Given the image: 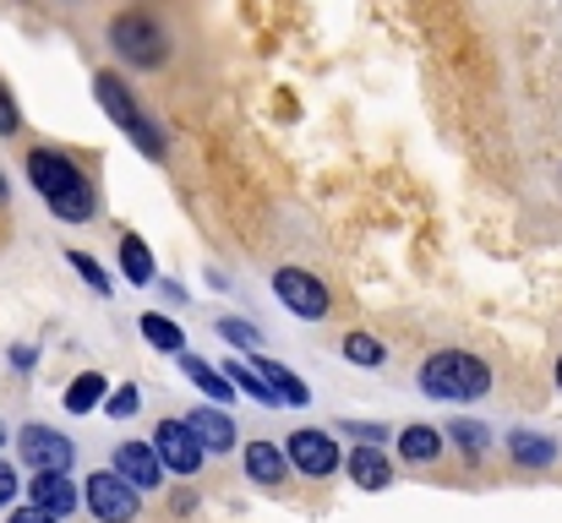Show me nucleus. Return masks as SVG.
<instances>
[{"mask_svg": "<svg viewBox=\"0 0 562 523\" xmlns=\"http://www.w3.org/2000/svg\"><path fill=\"white\" fill-rule=\"evenodd\" d=\"M393 442H398V458L404 464H437L442 447H448V431H437V425H404V431H393Z\"/></svg>", "mask_w": 562, "mask_h": 523, "instance_id": "nucleus-15", "label": "nucleus"}, {"mask_svg": "<svg viewBox=\"0 0 562 523\" xmlns=\"http://www.w3.org/2000/svg\"><path fill=\"white\" fill-rule=\"evenodd\" d=\"M218 339L235 349H246V354H257L262 349V333L251 328V322H240V317H218Z\"/></svg>", "mask_w": 562, "mask_h": 523, "instance_id": "nucleus-25", "label": "nucleus"}, {"mask_svg": "<svg viewBox=\"0 0 562 523\" xmlns=\"http://www.w3.org/2000/svg\"><path fill=\"white\" fill-rule=\"evenodd\" d=\"M93 99H99V110H104V115H110V121H115V126L148 154V159H165V137H159V126L143 115L137 93H132L115 71H99V77H93Z\"/></svg>", "mask_w": 562, "mask_h": 523, "instance_id": "nucleus-3", "label": "nucleus"}, {"mask_svg": "<svg viewBox=\"0 0 562 523\" xmlns=\"http://www.w3.org/2000/svg\"><path fill=\"white\" fill-rule=\"evenodd\" d=\"M251 365H257V371H262V376L273 382V393H279V398H284L290 409H306V403H312V387H306V382H301V376H295L290 365H279V360H268L262 349L251 354Z\"/></svg>", "mask_w": 562, "mask_h": 523, "instance_id": "nucleus-18", "label": "nucleus"}, {"mask_svg": "<svg viewBox=\"0 0 562 523\" xmlns=\"http://www.w3.org/2000/svg\"><path fill=\"white\" fill-rule=\"evenodd\" d=\"M508 458H514L519 469H552V464H558V442L519 425V431H508Z\"/></svg>", "mask_w": 562, "mask_h": 523, "instance_id": "nucleus-16", "label": "nucleus"}, {"mask_svg": "<svg viewBox=\"0 0 562 523\" xmlns=\"http://www.w3.org/2000/svg\"><path fill=\"white\" fill-rule=\"evenodd\" d=\"M16 491H22V480H16V469L0 458V508H16Z\"/></svg>", "mask_w": 562, "mask_h": 523, "instance_id": "nucleus-29", "label": "nucleus"}, {"mask_svg": "<svg viewBox=\"0 0 562 523\" xmlns=\"http://www.w3.org/2000/svg\"><path fill=\"white\" fill-rule=\"evenodd\" d=\"M5 523H60V519H49L44 508H33V502H27V508H11V519Z\"/></svg>", "mask_w": 562, "mask_h": 523, "instance_id": "nucleus-32", "label": "nucleus"}, {"mask_svg": "<svg viewBox=\"0 0 562 523\" xmlns=\"http://www.w3.org/2000/svg\"><path fill=\"white\" fill-rule=\"evenodd\" d=\"M137 409H143V387H137V382H126V387H115V393L104 398V414H110V420H132Z\"/></svg>", "mask_w": 562, "mask_h": 523, "instance_id": "nucleus-26", "label": "nucleus"}, {"mask_svg": "<svg viewBox=\"0 0 562 523\" xmlns=\"http://www.w3.org/2000/svg\"><path fill=\"white\" fill-rule=\"evenodd\" d=\"M345 469H350V480H356L361 491H387V486H393V458H387L376 442H356V453L345 458Z\"/></svg>", "mask_w": 562, "mask_h": 523, "instance_id": "nucleus-13", "label": "nucleus"}, {"mask_svg": "<svg viewBox=\"0 0 562 523\" xmlns=\"http://www.w3.org/2000/svg\"><path fill=\"white\" fill-rule=\"evenodd\" d=\"M5 442H11V425H5V420H0V447H5Z\"/></svg>", "mask_w": 562, "mask_h": 523, "instance_id": "nucleus-33", "label": "nucleus"}, {"mask_svg": "<svg viewBox=\"0 0 562 523\" xmlns=\"http://www.w3.org/2000/svg\"><path fill=\"white\" fill-rule=\"evenodd\" d=\"M0 202H5V174H0Z\"/></svg>", "mask_w": 562, "mask_h": 523, "instance_id": "nucleus-34", "label": "nucleus"}, {"mask_svg": "<svg viewBox=\"0 0 562 523\" xmlns=\"http://www.w3.org/2000/svg\"><path fill=\"white\" fill-rule=\"evenodd\" d=\"M16 458H22L27 469H71V464H77V442H71L66 431L44 425V420H27V425L16 431Z\"/></svg>", "mask_w": 562, "mask_h": 523, "instance_id": "nucleus-8", "label": "nucleus"}, {"mask_svg": "<svg viewBox=\"0 0 562 523\" xmlns=\"http://www.w3.org/2000/svg\"><path fill=\"white\" fill-rule=\"evenodd\" d=\"M22 132V115H16V104H11V88L0 82V137H16Z\"/></svg>", "mask_w": 562, "mask_h": 523, "instance_id": "nucleus-28", "label": "nucleus"}, {"mask_svg": "<svg viewBox=\"0 0 562 523\" xmlns=\"http://www.w3.org/2000/svg\"><path fill=\"white\" fill-rule=\"evenodd\" d=\"M137 328H143V339L159 349V354H176V360L187 354V328H181V322H170L165 311H143V322H137Z\"/></svg>", "mask_w": 562, "mask_h": 523, "instance_id": "nucleus-20", "label": "nucleus"}, {"mask_svg": "<svg viewBox=\"0 0 562 523\" xmlns=\"http://www.w3.org/2000/svg\"><path fill=\"white\" fill-rule=\"evenodd\" d=\"M558 387H562V360H558Z\"/></svg>", "mask_w": 562, "mask_h": 523, "instance_id": "nucleus-35", "label": "nucleus"}, {"mask_svg": "<svg viewBox=\"0 0 562 523\" xmlns=\"http://www.w3.org/2000/svg\"><path fill=\"white\" fill-rule=\"evenodd\" d=\"M273 295H279L284 311L301 317V322H323V317L334 311L328 284H323L317 273H306V268H279V273H273Z\"/></svg>", "mask_w": 562, "mask_h": 523, "instance_id": "nucleus-7", "label": "nucleus"}, {"mask_svg": "<svg viewBox=\"0 0 562 523\" xmlns=\"http://www.w3.org/2000/svg\"><path fill=\"white\" fill-rule=\"evenodd\" d=\"M339 354L350 360V365H361V371H382L387 365V344L382 339H372V333H345V344H339Z\"/></svg>", "mask_w": 562, "mask_h": 523, "instance_id": "nucleus-24", "label": "nucleus"}, {"mask_svg": "<svg viewBox=\"0 0 562 523\" xmlns=\"http://www.w3.org/2000/svg\"><path fill=\"white\" fill-rule=\"evenodd\" d=\"M110 464H115V469H121L143 497L165 491V475H170V469H165V458H159V447H154V442H121Z\"/></svg>", "mask_w": 562, "mask_h": 523, "instance_id": "nucleus-11", "label": "nucleus"}, {"mask_svg": "<svg viewBox=\"0 0 562 523\" xmlns=\"http://www.w3.org/2000/svg\"><path fill=\"white\" fill-rule=\"evenodd\" d=\"M115 387L104 382V371H82V376H71V387H66V414H93V409H104V398H110Z\"/></svg>", "mask_w": 562, "mask_h": 523, "instance_id": "nucleus-19", "label": "nucleus"}, {"mask_svg": "<svg viewBox=\"0 0 562 523\" xmlns=\"http://www.w3.org/2000/svg\"><path fill=\"white\" fill-rule=\"evenodd\" d=\"M240 469H246V480L251 486H262V491H273V486H284L290 480V453L284 447H273L268 436H257V442H246V453H240Z\"/></svg>", "mask_w": 562, "mask_h": 523, "instance_id": "nucleus-12", "label": "nucleus"}, {"mask_svg": "<svg viewBox=\"0 0 562 523\" xmlns=\"http://www.w3.org/2000/svg\"><path fill=\"white\" fill-rule=\"evenodd\" d=\"M121 273L137 284V289H148V284H159V268H154V251L137 240V235H121Z\"/></svg>", "mask_w": 562, "mask_h": 523, "instance_id": "nucleus-21", "label": "nucleus"}, {"mask_svg": "<svg viewBox=\"0 0 562 523\" xmlns=\"http://www.w3.org/2000/svg\"><path fill=\"white\" fill-rule=\"evenodd\" d=\"M420 393L437 398V403H475V398H492V365L470 349H431L420 360Z\"/></svg>", "mask_w": 562, "mask_h": 523, "instance_id": "nucleus-2", "label": "nucleus"}, {"mask_svg": "<svg viewBox=\"0 0 562 523\" xmlns=\"http://www.w3.org/2000/svg\"><path fill=\"white\" fill-rule=\"evenodd\" d=\"M5 360H11L16 371H33V365H38V344H11L5 349Z\"/></svg>", "mask_w": 562, "mask_h": 523, "instance_id": "nucleus-30", "label": "nucleus"}, {"mask_svg": "<svg viewBox=\"0 0 562 523\" xmlns=\"http://www.w3.org/2000/svg\"><path fill=\"white\" fill-rule=\"evenodd\" d=\"M224 376H229V382H235V387H240L251 403H284V398L273 393V382H268L257 365H246V360H224Z\"/></svg>", "mask_w": 562, "mask_h": 523, "instance_id": "nucleus-22", "label": "nucleus"}, {"mask_svg": "<svg viewBox=\"0 0 562 523\" xmlns=\"http://www.w3.org/2000/svg\"><path fill=\"white\" fill-rule=\"evenodd\" d=\"M27 502L44 508L49 519L66 523L77 508H82V491H77L71 469H33V480H27Z\"/></svg>", "mask_w": 562, "mask_h": 523, "instance_id": "nucleus-10", "label": "nucleus"}, {"mask_svg": "<svg viewBox=\"0 0 562 523\" xmlns=\"http://www.w3.org/2000/svg\"><path fill=\"white\" fill-rule=\"evenodd\" d=\"M22 170H27L33 191L44 196V207H49L60 224H93V218H99V191H93V180L82 174V164H77L71 154H60V148H33Z\"/></svg>", "mask_w": 562, "mask_h": 523, "instance_id": "nucleus-1", "label": "nucleus"}, {"mask_svg": "<svg viewBox=\"0 0 562 523\" xmlns=\"http://www.w3.org/2000/svg\"><path fill=\"white\" fill-rule=\"evenodd\" d=\"M448 442H453L470 464H481L486 447H492V425H481V420H448Z\"/></svg>", "mask_w": 562, "mask_h": 523, "instance_id": "nucleus-23", "label": "nucleus"}, {"mask_svg": "<svg viewBox=\"0 0 562 523\" xmlns=\"http://www.w3.org/2000/svg\"><path fill=\"white\" fill-rule=\"evenodd\" d=\"M82 508L93 513V523H137L143 491L110 464V469H93V475L82 480Z\"/></svg>", "mask_w": 562, "mask_h": 523, "instance_id": "nucleus-5", "label": "nucleus"}, {"mask_svg": "<svg viewBox=\"0 0 562 523\" xmlns=\"http://www.w3.org/2000/svg\"><path fill=\"white\" fill-rule=\"evenodd\" d=\"M345 431H350L356 442H382V436H393V431H382V425H372V420H367V425H361V420H345Z\"/></svg>", "mask_w": 562, "mask_h": 523, "instance_id": "nucleus-31", "label": "nucleus"}, {"mask_svg": "<svg viewBox=\"0 0 562 523\" xmlns=\"http://www.w3.org/2000/svg\"><path fill=\"white\" fill-rule=\"evenodd\" d=\"M66 262L77 268V278H82L88 289H99V295H110V273H104V268H99V262H93L88 251H66Z\"/></svg>", "mask_w": 562, "mask_h": 523, "instance_id": "nucleus-27", "label": "nucleus"}, {"mask_svg": "<svg viewBox=\"0 0 562 523\" xmlns=\"http://www.w3.org/2000/svg\"><path fill=\"white\" fill-rule=\"evenodd\" d=\"M110 49H115L126 66H137V71H159V66L170 60V38H165V27H159L148 11H121V16L110 22Z\"/></svg>", "mask_w": 562, "mask_h": 523, "instance_id": "nucleus-4", "label": "nucleus"}, {"mask_svg": "<svg viewBox=\"0 0 562 523\" xmlns=\"http://www.w3.org/2000/svg\"><path fill=\"white\" fill-rule=\"evenodd\" d=\"M154 447H159V458H165V469H170L176 480H191V475L202 469V458H207L202 436L191 431L187 420H159V425H154Z\"/></svg>", "mask_w": 562, "mask_h": 523, "instance_id": "nucleus-9", "label": "nucleus"}, {"mask_svg": "<svg viewBox=\"0 0 562 523\" xmlns=\"http://www.w3.org/2000/svg\"><path fill=\"white\" fill-rule=\"evenodd\" d=\"M187 425L196 431V436H202V447H207V453H229V447L240 442V425H235V420H229L218 403H202V409H191Z\"/></svg>", "mask_w": 562, "mask_h": 523, "instance_id": "nucleus-14", "label": "nucleus"}, {"mask_svg": "<svg viewBox=\"0 0 562 523\" xmlns=\"http://www.w3.org/2000/svg\"><path fill=\"white\" fill-rule=\"evenodd\" d=\"M181 371H187V382L196 387V393H202V398H207V403H229V398L240 393V387H235L224 371H213V365H207V360H196L191 349L181 354Z\"/></svg>", "mask_w": 562, "mask_h": 523, "instance_id": "nucleus-17", "label": "nucleus"}, {"mask_svg": "<svg viewBox=\"0 0 562 523\" xmlns=\"http://www.w3.org/2000/svg\"><path fill=\"white\" fill-rule=\"evenodd\" d=\"M284 453H290L295 475H306V480H328V475H339V469H345L339 436H334V431H317V425L290 431V436H284Z\"/></svg>", "mask_w": 562, "mask_h": 523, "instance_id": "nucleus-6", "label": "nucleus"}]
</instances>
